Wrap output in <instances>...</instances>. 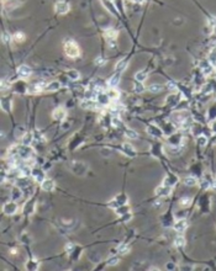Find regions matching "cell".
Returning a JSON list of instances; mask_svg holds the SVG:
<instances>
[{
	"instance_id": "1",
	"label": "cell",
	"mask_w": 216,
	"mask_h": 271,
	"mask_svg": "<svg viewBox=\"0 0 216 271\" xmlns=\"http://www.w3.org/2000/svg\"><path fill=\"white\" fill-rule=\"evenodd\" d=\"M63 48H64V53L69 58H77L80 54V48L78 46V43H77L74 40H67L64 42Z\"/></svg>"
},
{
	"instance_id": "2",
	"label": "cell",
	"mask_w": 216,
	"mask_h": 271,
	"mask_svg": "<svg viewBox=\"0 0 216 271\" xmlns=\"http://www.w3.org/2000/svg\"><path fill=\"white\" fill-rule=\"evenodd\" d=\"M127 201H129L127 197L125 196V195L121 193V195H117L115 199H113L107 205H109V207H113V208L116 209V208H119V207H121L123 205H127Z\"/></svg>"
},
{
	"instance_id": "3",
	"label": "cell",
	"mask_w": 216,
	"mask_h": 271,
	"mask_svg": "<svg viewBox=\"0 0 216 271\" xmlns=\"http://www.w3.org/2000/svg\"><path fill=\"white\" fill-rule=\"evenodd\" d=\"M46 83L44 81H42V80H40V81H35V83H32L31 85H28V88H27V93L28 94H38V93H41L43 89H46Z\"/></svg>"
},
{
	"instance_id": "4",
	"label": "cell",
	"mask_w": 216,
	"mask_h": 271,
	"mask_svg": "<svg viewBox=\"0 0 216 271\" xmlns=\"http://www.w3.org/2000/svg\"><path fill=\"white\" fill-rule=\"evenodd\" d=\"M70 10V5L67 2H57L56 3V12L58 15H66Z\"/></svg>"
},
{
	"instance_id": "5",
	"label": "cell",
	"mask_w": 216,
	"mask_h": 271,
	"mask_svg": "<svg viewBox=\"0 0 216 271\" xmlns=\"http://www.w3.org/2000/svg\"><path fill=\"white\" fill-rule=\"evenodd\" d=\"M3 212L8 216H12L18 212V205L16 202H6L3 206Z\"/></svg>"
},
{
	"instance_id": "6",
	"label": "cell",
	"mask_w": 216,
	"mask_h": 271,
	"mask_svg": "<svg viewBox=\"0 0 216 271\" xmlns=\"http://www.w3.org/2000/svg\"><path fill=\"white\" fill-rule=\"evenodd\" d=\"M52 116H53V118L56 120V121H63V120L67 117V110L64 107H62V106H58L57 109L53 110Z\"/></svg>"
},
{
	"instance_id": "7",
	"label": "cell",
	"mask_w": 216,
	"mask_h": 271,
	"mask_svg": "<svg viewBox=\"0 0 216 271\" xmlns=\"http://www.w3.org/2000/svg\"><path fill=\"white\" fill-rule=\"evenodd\" d=\"M31 73H32V70H31V68L30 67H27V65H20L19 68H18V75L20 78H22V79H26V78H28L30 75H31Z\"/></svg>"
},
{
	"instance_id": "8",
	"label": "cell",
	"mask_w": 216,
	"mask_h": 271,
	"mask_svg": "<svg viewBox=\"0 0 216 271\" xmlns=\"http://www.w3.org/2000/svg\"><path fill=\"white\" fill-rule=\"evenodd\" d=\"M41 189L43 191H47V192L54 190V181L52 179H44L43 181L41 183Z\"/></svg>"
},
{
	"instance_id": "9",
	"label": "cell",
	"mask_w": 216,
	"mask_h": 271,
	"mask_svg": "<svg viewBox=\"0 0 216 271\" xmlns=\"http://www.w3.org/2000/svg\"><path fill=\"white\" fill-rule=\"evenodd\" d=\"M171 192H172L171 186L161 185L159 187H157V189H156V193L158 195V196H168V195H171Z\"/></svg>"
},
{
	"instance_id": "10",
	"label": "cell",
	"mask_w": 216,
	"mask_h": 271,
	"mask_svg": "<svg viewBox=\"0 0 216 271\" xmlns=\"http://www.w3.org/2000/svg\"><path fill=\"white\" fill-rule=\"evenodd\" d=\"M147 132H148L151 136H153V137H161V136L163 134V131H162L159 127H157V126H153V125L148 126Z\"/></svg>"
},
{
	"instance_id": "11",
	"label": "cell",
	"mask_w": 216,
	"mask_h": 271,
	"mask_svg": "<svg viewBox=\"0 0 216 271\" xmlns=\"http://www.w3.org/2000/svg\"><path fill=\"white\" fill-rule=\"evenodd\" d=\"M122 110V105L117 104L116 101H113L110 105H109V111L114 115V116H117L120 113V111Z\"/></svg>"
},
{
	"instance_id": "12",
	"label": "cell",
	"mask_w": 216,
	"mask_h": 271,
	"mask_svg": "<svg viewBox=\"0 0 216 271\" xmlns=\"http://www.w3.org/2000/svg\"><path fill=\"white\" fill-rule=\"evenodd\" d=\"M122 149H123V152H125V154H127L131 158H133L136 155V150L132 147V144H130V143H123L122 144Z\"/></svg>"
},
{
	"instance_id": "13",
	"label": "cell",
	"mask_w": 216,
	"mask_h": 271,
	"mask_svg": "<svg viewBox=\"0 0 216 271\" xmlns=\"http://www.w3.org/2000/svg\"><path fill=\"white\" fill-rule=\"evenodd\" d=\"M187 228H188V222L185 221V219H179V221L174 224V229H175L177 232H179V233L184 232Z\"/></svg>"
},
{
	"instance_id": "14",
	"label": "cell",
	"mask_w": 216,
	"mask_h": 271,
	"mask_svg": "<svg viewBox=\"0 0 216 271\" xmlns=\"http://www.w3.org/2000/svg\"><path fill=\"white\" fill-rule=\"evenodd\" d=\"M106 95L109 96V99H113V100H117L119 96H120V91L116 89V88H107L106 90Z\"/></svg>"
},
{
	"instance_id": "15",
	"label": "cell",
	"mask_w": 216,
	"mask_h": 271,
	"mask_svg": "<svg viewBox=\"0 0 216 271\" xmlns=\"http://www.w3.org/2000/svg\"><path fill=\"white\" fill-rule=\"evenodd\" d=\"M119 83H120V73L114 74L113 77L107 80V85H109V88H116Z\"/></svg>"
},
{
	"instance_id": "16",
	"label": "cell",
	"mask_w": 216,
	"mask_h": 271,
	"mask_svg": "<svg viewBox=\"0 0 216 271\" xmlns=\"http://www.w3.org/2000/svg\"><path fill=\"white\" fill-rule=\"evenodd\" d=\"M31 175H34V177L37 180V181H43L44 180V173L40 169V170H37V169H32V174Z\"/></svg>"
},
{
	"instance_id": "17",
	"label": "cell",
	"mask_w": 216,
	"mask_h": 271,
	"mask_svg": "<svg viewBox=\"0 0 216 271\" xmlns=\"http://www.w3.org/2000/svg\"><path fill=\"white\" fill-rule=\"evenodd\" d=\"M34 141V136L32 133H25L24 137H22V144L24 145H30Z\"/></svg>"
},
{
	"instance_id": "18",
	"label": "cell",
	"mask_w": 216,
	"mask_h": 271,
	"mask_svg": "<svg viewBox=\"0 0 216 271\" xmlns=\"http://www.w3.org/2000/svg\"><path fill=\"white\" fill-rule=\"evenodd\" d=\"M178 181V179L177 177H174V176H172V175H169V176H167L165 179H164V183H163V185H165V186H173L174 185V183H177Z\"/></svg>"
},
{
	"instance_id": "19",
	"label": "cell",
	"mask_w": 216,
	"mask_h": 271,
	"mask_svg": "<svg viewBox=\"0 0 216 271\" xmlns=\"http://www.w3.org/2000/svg\"><path fill=\"white\" fill-rule=\"evenodd\" d=\"M59 88H61V84L58 81H52L46 86V90H47V91H57Z\"/></svg>"
},
{
	"instance_id": "20",
	"label": "cell",
	"mask_w": 216,
	"mask_h": 271,
	"mask_svg": "<svg viewBox=\"0 0 216 271\" xmlns=\"http://www.w3.org/2000/svg\"><path fill=\"white\" fill-rule=\"evenodd\" d=\"M127 67V61L126 59H122V61H120L117 64H116V67H115V70L117 72V73H121L123 69H125Z\"/></svg>"
},
{
	"instance_id": "21",
	"label": "cell",
	"mask_w": 216,
	"mask_h": 271,
	"mask_svg": "<svg viewBox=\"0 0 216 271\" xmlns=\"http://www.w3.org/2000/svg\"><path fill=\"white\" fill-rule=\"evenodd\" d=\"M68 78L72 79V80H78L80 78V74L78 70H68Z\"/></svg>"
},
{
	"instance_id": "22",
	"label": "cell",
	"mask_w": 216,
	"mask_h": 271,
	"mask_svg": "<svg viewBox=\"0 0 216 271\" xmlns=\"http://www.w3.org/2000/svg\"><path fill=\"white\" fill-rule=\"evenodd\" d=\"M163 89V85L162 84H152L148 86V90L151 93H159L161 90Z\"/></svg>"
},
{
	"instance_id": "23",
	"label": "cell",
	"mask_w": 216,
	"mask_h": 271,
	"mask_svg": "<svg viewBox=\"0 0 216 271\" xmlns=\"http://www.w3.org/2000/svg\"><path fill=\"white\" fill-rule=\"evenodd\" d=\"M135 78H136V80H137L138 83H142V81L147 78V73H146L145 70H142V72H138V73H136Z\"/></svg>"
},
{
	"instance_id": "24",
	"label": "cell",
	"mask_w": 216,
	"mask_h": 271,
	"mask_svg": "<svg viewBox=\"0 0 216 271\" xmlns=\"http://www.w3.org/2000/svg\"><path fill=\"white\" fill-rule=\"evenodd\" d=\"M12 40H14L15 42H19V43H20V42H24V41L26 40V36H25L22 32H16V33L12 36Z\"/></svg>"
},
{
	"instance_id": "25",
	"label": "cell",
	"mask_w": 216,
	"mask_h": 271,
	"mask_svg": "<svg viewBox=\"0 0 216 271\" xmlns=\"http://www.w3.org/2000/svg\"><path fill=\"white\" fill-rule=\"evenodd\" d=\"M184 184L187 186H194V185H196V179L193 176H188L184 179Z\"/></svg>"
},
{
	"instance_id": "26",
	"label": "cell",
	"mask_w": 216,
	"mask_h": 271,
	"mask_svg": "<svg viewBox=\"0 0 216 271\" xmlns=\"http://www.w3.org/2000/svg\"><path fill=\"white\" fill-rule=\"evenodd\" d=\"M116 213H117L119 216H123V215L129 213V207H127L126 205H123V206H121V207L116 208Z\"/></svg>"
},
{
	"instance_id": "27",
	"label": "cell",
	"mask_w": 216,
	"mask_h": 271,
	"mask_svg": "<svg viewBox=\"0 0 216 271\" xmlns=\"http://www.w3.org/2000/svg\"><path fill=\"white\" fill-rule=\"evenodd\" d=\"M129 250H130V247L127 245V244H120L119 247H117V251L120 253V254H127L129 253Z\"/></svg>"
},
{
	"instance_id": "28",
	"label": "cell",
	"mask_w": 216,
	"mask_h": 271,
	"mask_svg": "<svg viewBox=\"0 0 216 271\" xmlns=\"http://www.w3.org/2000/svg\"><path fill=\"white\" fill-rule=\"evenodd\" d=\"M125 134H126L127 138H131V139H135V138L138 137V133L136 131H133V129H126L125 131Z\"/></svg>"
},
{
	"instance_id": "29",
	"label": "cell",
	"mask_w": 216,
	"mask_h": 271,
	"mask_svg": "<svg viewBox=\"0 0 216 271\" xmlns=\"http://www.w3.org/2000/svg\"><path fill=\"white\" fill-rule=\"evenodd\" d=\"M105 36H106V38L107 40H115L116 38V36H117V32L115 31V30H109L107 32H105Z\"/></svg>"
},
{
	"instance_id": "30",
	"label": "cell",
	"mask_w": 216,
	"mask_h": 271,
	"mask_svg": "<svg viewBox=\"0 0 216 271\" xmlns=\"http://www.w3.org/2000/svg\"><path fill=\"white\" fill-rule=\"evenodd\" d=\"M119 263H120V258H117V257H113L110 259H107V261H106V264L109 265V266H115Z\"/></svg>"
},
{
	"instance_id": "31",
	"label": "cell",
	"mask_w": 216,
	"mask_h": 271,
	"mask_svg": "<svg viewBox=\"0 0 216 271\" xmlns=\"http://www.w3.org/2000/svg\"><path fill=\"white\" fill-rule=\"evenodd\" d=\"M184 244H185V239L183 237H177L175 238V240H174V245L175 247L180 248V247H184Z\"/></svg>"
},
{
	"instance_id": "32",
	"label": "cell",
	"mask_w": 216,
	"mask_h": 271,
	"mask_svg": "<svg viewBox=\"0 0 216 271\" xmlns=\"http://www.w3.org/2000/svg\"><path fill=\"white\" fill-rule=\"evenodd\" d=\"M26 269H28V270H37L38 269V263L37 261H30V263H27V265H26Z\"/></svg>"
},
{
	"instance_id": "33",
	"label": "cell",
	"mask_w": 216,
	"mask_h": 271,
	"mask_svg": "<svg viewBox=\"0 0 216 271\" xmlns=\"http://www.w3.org/2000/svg\"><path fill=\"white\" fill-rule=\"evenodd\" d=\"M196 141H198L199 145H201V147L206 145V143H208V139H206V137H204V136H200V137H198Z\"/></svg>"
},
{
	"instance_id": "34",
	"label": "cell",
	"mask_w": 216,
	"mask_h": 271,
	"mask_svg": "<svg viewBox=\"0 0 216 271\" xmlns=\"http://www.w3.org/2000/svg\"><path fill=\"white\" fill-rule=\"evenodd\" d=\"M111 123H113L115 127H121V126H122V121H121L119 117H114V118H113V121H111Z\"/></svg>"
},
{
	"instance_id": "35",
	"label": "cell",
	"mask_w": 216,
	"mask_h": 271,
	"mask_svg": "<svg viewBox=\"0 0 216 271\" xmlns=\"http://www.w3.org/2000/svg\"><path fill=\"white\" fill-rule=\"evenodd\" d=\"M190 202H191V199H190V197H183V199L180 200V205H182V206H188Z\"/></svg>"
},
{
	"instance_id": "36",
	"label": "cell",
	"mask_w": 216,
	"mask_h": 271,
	"mask_svg": "<svg viewBox=\"0 0 216 271\" xmlns=\"http://www.w3.org/2000/svg\"><path fill=\"white\" fill-rule=\"evenodd\" d=\"M104 62H105V59L103 58V57H98L95 61H94V63L95 64H98V65H101V64H104Z\"/></svg>"
},
{
	"instance_id": "37",
	"label": "cell",
	"mask_w": 216,
	"mask_h": 271,
	"mask_svg": "<svg viewBox=\"0 0 216 271\" xmlns=\"http://www.w3.org/2000/svg\"><path fill=\"white\" fill-rule=\"evenodd\" d=\"M143 90H145V88H143V85H142L141 83L136 84V91H137V93H141V91H143Z\"/></svg>"
},
{
	"instance_id": "38",
	"label": "cell",
	"mask_w": 216,
	"mask_h": 271,
	"mask_svg": "<svg viewBox=\"0 0 216 271\" xmlns=\"http://www.w3.org/2000/svg\"><path fill=\"white\" fill-rule=\"evenodd\" d=\"M20 197H21V191L16 189V190L14 191V199L16 200V199H20Z\"/></svg>"
},
{
	"instance_id": "39",
	"label": "cell",
	"mask_w": 216,
	"mask_h": 271,
	"mask_svg": "<svg viewBox=\"0 0 216 271\" xmlns=\"http://www.w3.org/2000/svg\"><path fill=\"white\" fill-rule=\"evenodd\" d=\"M11 38H12V37H11L10 35H6V33L3 35V41H4V42H10Z\"/></svg>"
},
{
	"instance_id": "40",
	"label": "cell",
	"mask_w": 216,
	"mask_h": 271,
	"mask_svg": "<svg viewBox=\"0 0 216 271\" xmlns=\"http://www.w3.org/2000/svg\"><path fill=\"white\" fill-rule=\"evenodd\" d=\"M167 86H168V89H177V85H175L173 81H169V83L167 84Z\"/></svg>"
},
{
	"instance_id": "41",
	"label": "cell",
	"mask_w": 216,
	"mask_h": 271,
	"mask_svg": "<svg viewBox=\"0 0 216 271\" xmlns=\"http://www.w3.org/2000/svg\"><path fill=\"white\" fill-rule=\"evenodd\" d=\"M72 249H73V244H72V243H68V244L66 245V250H67V251H70Z\"/></svg>"
},
{
	"instance_id": "42",
	"label": "cell",
	"mask_w": 216,
	"mask_h": 271,
	"mask_svg": "<svg viewBox=\"0 0 216 271\" xmlns=\"http://www.w3.org/2000/svg\"><path fill=\"white\" fill-rule=\"evenodd\" d=\"M211 128H212V131H214V132H216V120H215V121L212 122V125H211Z\"/></svg>"
},
{
	"instance_id": "43",
	"label": "cell",
	"mask_w": 216,
	"mask_h": 271,
	"mask_svg": "<svg viewBox=\"0 0 216 271\" xmlns=\"http://www.w3.org/2000/svg\"><path fill=\"white\" fill-rule=\"evenodd\" d=\"M212 31H214V33L216 35V26H215V27H212Z\"/></svg>"
}]
</instances>
